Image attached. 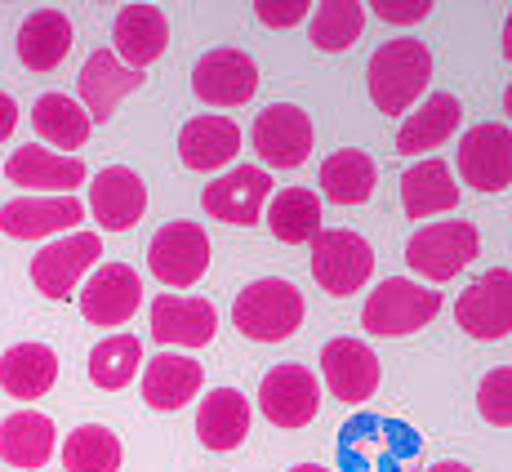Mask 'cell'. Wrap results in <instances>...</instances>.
Segmentation results:
<instances>
[{
    "instance_id": "1",
    "label": "cell",
    "mask_w": 512,
    "mask_h": 472,
    "mask_svg": "<svg viewBox=\"0 0 512 472\" xmlns=\"http://www.w3.org/2000/svg\"><path fill=\"white\" fill-rule=\"evenodd\" d=\"M432 81V54L428 45L415 36H397V41H383L370 54L366 67V85H370V103L383 116H401L415 107V98L428 90Z\"/></svg>"
},
{
    "instance_id": "8",
    "label": "cell",
    "mask_w": 512,
    "mask_h": 472,
    "mask_svg": "<svg viewBox=\"0 0 512 472\" xmlns=\"http://www.w3.org/2000/svg\"><path fill=\"white\" fill-rule=\"evenodd\" d=\"M250 143L263 156V165H272V170H299L312 156V121L303 107L272 103L254 116Z\"/></svg>"
},
{
    "instance_id": "12",
    "label": "cell",
    "mask_w": 512,
    "mask_h": 472,
    "mask_svg": "<svg viewBox=\"0 0 512 472\" xmlns=\"http://www.w3.org/2000/svg\"><path fill=\"white\" fill-rule=\"evenodd\" d=\"M192 94L210 107H245L259 94V67L245 49H210L192 67Z\"/></svg>"
},
{
    "instance_id": "19",
    "label": "cell",
    "mask_w": 512,
    "mask_h": 472,
    "mask_svg": "<svg viewBox=\"0 0 512 472\" xmlns=\"http://www.w3.org/2000/svg\"><path fill=\"white\" fill-rule=\"evenodd\" d=\"M143 81L147 76L134 72V67H125L112 49H94V54L85 58L81 76H76V90H81V107H85V116H90V125L107 121L125 94L143 90Z\"/></svg>"
},
{
    "instance_id": "11",
    "label": "cell",
    "mask_w": 512,
    "mask_h": 472,
    "mask_svg": "<svg viewBox=\"0 0 512 472\" xmlns=\"http://www.w3.org/2000/svg\"><path fill=\"white\" fill-rule=\"evenodd\" d=\"M272 201V174L259 165H236V170L219 174L214 183H205L201 205L210 219L236 223V228H250L263 219V205Z\"/></svg>"
},
{
    "instance_id": "3",
    "label": "cell",
    "mask_w": 512,
    "mask_h": 472,
    "mask_svg": "<svg viewBox=\"0 0 512 472\" xmlns=\"http://www.w3.org/2000/svg\"><path fill=\"white\" fill-rule=\"evenodd\" d=\"M441 312V294L419 285L415 277H388L366 294V308H361V326L383 339H401V334H415L428 321H437Z\"/></svg>"
},
{
    "instance_id": "34",
    "label": "cell",
    "mask_w": 512,
    "mask_h": 472,
    "mask_svg": "<svg viewBox=\"0 0 512 472\" xmlns=\"http://www.w3.org/2000/svg\"><path fill=\"white\" fill-rule=\"evenodd\" d=\"M121 437L103 424H81L63 441V468L67 472H121Z\"/></svg>"
},
{
    "instance_id": "4",
    "label": "cell",
    "mask_w": 512,
    "mask_h": 472,
    "mask_svg": "<svg viewBox=\"0 0 512 472\" xmlns=\"http://www.w3.org/2000/svg\"><path fill=\"white\" fill-rule=\"evenodd\" d=\"M481 254V232L468 219H441L410 236L406 263L423 281H450Z\"/></svg>"
},
{
    "instance_id": "38",
    "label": "cell",
    "mask_w": 512,
    "mask_h": 472,
    "mask_svg": "<svg viewBox=\"0 0 512 472\" xmlns=\"http://www.w3.org/2000/svg\"><path fill=\"white\" fill-rule=\"evenodd\" d=\"M374 14L383 23H397V27H410V23H423L432 14V0H374Z\"/></svg>"
},
{
    "instance_id": "41",
    "label": "cell",
    "mask_w": 512,
    "mask_h": 472,
    "mask_svg": "<svg viewBox=\"0 0 512 472\" xmlns=\"http://www.w3.org/2000/svg\"><path fill=\"white\" fill-rule=\"evenodd\" d=\"M504 58L512 63V14H508V23H504Z\"/></svg>"
},
{
    "instance_id": "43",
    "label": "cell",
    "mask_w": 512,
    "mask_h": 472,
    "mask_svg": "<svg viewBox=\"0 0 512 472\" xmlns=\"http://www.w3.org/2000/svg\"><path fill=\"white\" fill-rule=\"evenodd\" d=\"M504 112H508V121H512V85L504 90Z\"/></svg>"
},
{
    "instance_id": "23",
    "label": "cell",
    "mask_w": 512,
    "mask_h": 472,
    "mask_svg": "<svg viewBox=\"0 0 512 472\" xmlns=\"http://www.w3.org/2000/svg\"><path fill=\"white\" fill-rule=\"evenodd\" d=\"M72 18L63 9H36L18 27V58L27 72H54L67 54H72Z\"/></svg>"
},
{
    "instance_id": "20",
    "label": "cell",
    "mask_w": 512,
    "mask_h": 472,
    "mask_svg": "<svg viewBox=\"0 0 512 472\" xmlns=\"http://www.w3.org/2000/svg\"><path fill=\"white\" fill-rule=\"evenodd\" d=\"M85 219L76 196H18L0 205V232L14 241H41L54 232H72Z\"/></svg>"
},
{
    "instance_id": "21",
    "label": "cell",
    "mask_w": 512,
    "mask_h": 472,
    "mask_svg": "<svg viewBox=\"0 0 512 472\" xmlns=\"http://www.w3.org/2000/svg\"><path fill=\"white\" fill-rule=\"evenodd\" d=\"M241 152V125L232 116H192L179 130V161L196 174L223 170Z\"/></svg>"
},
{
    "instance_id": "39",
    "label": "cell",
    "mask_w": 512,
    "mask_h": 472,
    "mask_svg": "<svg viewBox=\"0 0 512 472\" xmlns=\"http://www.w3.org/2000/svg\"><path fill=\"white\" fill-rule=\"evenodd\" d=\"M14 130H18V103L0 90V143H5Z\"/></svg>"
},
{
    "instance_id": "42",
    "label": "cell",
    "mask_w": 512,
    "mask_h": 472,
    "mask_svg": "<svg viewBox=\"0 0 512 472\" xmlns=\"http://www.w3.org/2000/svg\"><path fill=\"white\" fill-rule=\"evenodd\" d=\"M290 472H330V468H321V464H299V468H290Z\"/></svg>"
},
{
    "instance_id": "27",
    "label": "cell",
    "mask_w": 512,
    "mask_h": 472,
    "mask_svg": "<svg viewBox=\"0 0 512 472\" xmlns=\"http://www.w3.org/2000/svg\"><path fill=\"white\" fill-rule=\"evenodd\" d=\"M464 125V107L455 94H428L415 116H406L397 130V152L401 156H423L432 147H441L450 134Z\"/></svg>"
},
{
    "instance_id": "31",
    "label": "cell",
    "mask_w": 512,
    "mask_h": 472,
    "mask_svg": "<svg viewBox=\"0 0 512 472\" xmlns=\"http://www.w3.org/2000/svg\"><path fill=\"white\" fill-rule=\"evenodd\" d=\"M32 125L45 143L63 147V156H72L76 147H85V139H90V116H85V107L72 94H41L32 107Z\"/></svg>"
},
{
    "instance_id": "16",
    "label": "cell",
    "mask_w": 512,
    "mask_h": 472,
    "mask_svg": "<svg viewBox=\"0 0 512 472\" xmlns=\"http://www.w3.org/2000/svg\"><path fill=\"white\" fill-rule=\"evenodd\" d=\"M147 210V183L130 165H107L90 183V214L103 232H130Z\"/></svg>"
},
{
    "instance_id": "9",
    "label": "cell",
    "mask_w": 512,
    "mask_h": 472,
    "mask_svg": "<svg viewBox=\"0 0 512 472\" xmlns=\"http://www.w3.org/2000/svg\"><path fill=\"white\" fill-rule=\"evenodd\" d=\"M459 179L477 192L512 188V130L499 121H481L459 139Z\"/></svg>"
},
{
    "instance_id": "5",
    "label": "cell",
    "mask_w": 512,
    "mask_h": 472,
    "mask_svg": "<svg viewBox=\"0 0 512 472\" xmlns=\"http://www.w3.org/2000/svg\"><path fill=\"white\" fill-rule=\"evenodd\" d=\"M374 272V250L361 232L352 228H321V236L312 241V277L334 299H348Z\"/></svg>"
},
{
    "instance_id": "18",
    "label": "cell",
    "mask_w": 512,
    "mask_h": 472,
    "mask_svg": "<svg viewBox=\"0 0 512 472\" xmlns=\"http://www.w3.org/2000/svg\"><path fill=\"white\" fill-rule=\"evenodd\" d=\"M152 339L161 348H205L219 330V312L210 299H183V294H161L152 303Z\"/></svg>"
},
{
    "instance_id": "6",
    "label": "cell",
    "mask_w": 512,
    "mask_h": 472,
    "mask_svg": "<svg viewBox=\"0 0 512 472\" xmlns=\"http://www.w3.org/2000/svg\"><path fill=\"white\" fill-rule=\"evenodd\" d=\"M147 268H152V277L161 285H170V290L196 285L205 277V268H210V236H205V228L192 219L165 223V228L152 232Z\"/></svg>"
},
{
    "instance_id": "25",
    "label": "cell",
    "mask_w": 512,
    "mask_h": 472,
    "mask_svg": "<svg viewBox=\"0 0 512 472\" xmlns=\"http://www.w3.org/2000/svg\"><path fill=\"white\" fill-rule=\"evenodd\" d=\"M455 205H459V183L446 161L428 156V161L410 165V170L401 174V210H406L410 219H432V214H446V210H455Z\"/></svg>"
},
{
    "instance_id": "14",
    "label": "cell",
    "mask_w": 512,
    "mask_h": 472,
    "mask_svg": "<svg viewBox=\"0 0 512 472\" xmlns=\"http://www.w3.org/2000/svg\"><path fill=\"white\" fill-rule=\"evenodd\" d=\"M259 410L277 428H303L321 410V383L308 366H272L259 383Z\"/></svg>"
},
{
    "instance_id": "30",
    "label": "cell",
    "mask_w": 512,
    "mask_h": 472,
    "mask_svg": "<svg viewBox=\"0 0 512 472\" xmlns=\"http://www.w3.org/2000/svg\"><path fill=\"white\" fill-rule=\"evenodd\" d=\"M374 183H379V165L361 147H339L321 161V196L334 205H361L370 201Z\"/></svg>"
},
{
    "instance_id": "24",
    "label": "cell",
    "mask_w": 512,
    "mask_h": 472,
    "mask_svg": "<svg viewBox=\"0 0 512 472\" xmlns=\"http://www.w3.org/2000/svg\"><path fill=\"white\" fill-rule=\"evenodd\" d=\"M201 383H205L201 361L183 357V352H161L143 370V401L152 410H183L201 392Z\"/></svg>"
},
{
    "instance_id": "2",
    "label": "cell",
    "mask_w": 512,
    "mask_h": 472,
    "mask_svg": "<svg viewBox=\"0 0 512 472\" xmlns=\"http://www.w3.org/2000/svg\"><path fill=\"white\" fill-rule=\"evenodd\" d=\"M303 317H308L303 294L294 290L285 277L250 281L232 303V326L254 343H285L294 330L303 326Z\"/></svg>"
},
{
    "instance_id": "7",
    "label": "cell",
    "mask_w": 512,
    "mask_h": 472,
    "mask_svg": "<svg viewBox=\"0 0 512 472\" xmlns=\"http://www.w3.org/2000/svg\"><path fill=\"white\" fill-rule=\"evenodd\" d=\"M455 321L464 326L468 339L495 343L512 334V272L490 268L486 277H477L464 294L455 299Z\"/></svg>"
},
{
    "instance_id": "17",
    "label": "cell",
    "mask_w": 512,
    "mask_h": 472,
    "mask_svg": "<svg viewBox=\"0 0 512 472\" xmlns=\"http://www.w3.org/2000/svg\"><path fill=\"white\" fill-rule=\"evenodd\" d=\"M5 179L18 183L27 192H45V196H72L85 183V161L81 156H63L49 152V147H18L5 161Z\"/></svg>"
},
{
    "instance_id": "28",
    "label": "cell",
    "mask_w": 512,
    "mask_h": 472,
    "mask_svg": "<svg viewBox=\"0 0 512 472\" xmlns=\"http://www.w3.org/2000/svg\"><path fill=\"white\" fill-rule=\"evenodd\" d=\"M58 446V432L41 410H18L0 424V459L9 468H45Z\"/></svg>"
},
{
    "instance_id": "33",
    "label": "cell",
    "mask_w": 512,
    "mask_h": 472,
    "mask_svg": "<svg viewBox=\"0 0 512 472\" xmlns=\"http://www.w3.org/2000/svg\"><path fill=\"white\" fill-rule=\"evenodd\" d=\"M361 32H366V5L357 0H326L308 18V41L321 54H343L361 41Z\"/></svg>"
},
{
    "instance_id": "32",
    "label": "cell",
    "mask_w": 512,
    "mask_h": 472,
    "mask_svg": "<svg viewBox=\"0 0 512 472\" xmlns=\"http://www.w3.org/2000/svg\"><path fill=\"white\" fill-rule=\"evenodd\" d=\"M268 228L285 245H303L321 236V196L308 188H285L268 205Z\"/></svg>"
},
{
    "instance_id": "22",
    "label": "cell",
    "mask_w": 512,
    "mask_h": 472,
    "mask_svg": "<svg viewBox=\"0 0 512 472\" xmlns=\"http://www.w3.org/2000/svg\"><path fill=\"white\" fill-rule=\"evenodd\" d=\"M112 41H116L112 54L121 58L125 67L143 72V67L156 63V58L165 54V45H170V23H165V9H156V5H125L121 14H116V23H112Z\"/></svg>"
},
{
    "instance_id": "40",
    "label": "cell",
    "mask_w": 512,
    "mask_h": 472,
    "mask_svg": "<svg viewBox=\"0 0 512 472\" xmlns=\"http://www.w3.org/2000/svg\"><path fill=\"white\" fill-rule=\"evenodd\" d=\"M428 472H477V468H468V464H459V459H441V464H432Z\"/></svg>"
},
{
    "instance_id": "29",
    "label": "cell",
    "mask_w": 512,
    "mask_h": 472,
    "mask_svg": "<svg viewBox=\"0 0 512 472\" xmlns=\"http://www.w3.org/2000/svg\"><path fill=\"white\" fill-rule=\"evenodd\" d=\"M58 379V357L45 343H14L0 357V388L18 401H36L54 388Z\"/></svg>"
},
{
    "instance_id": "36",
    "label": "cell",
    "mask_w": 512,
    "mask_h": 472,
    "mask_svg": "<svg viewBox=\"0 0 512 472\" xmlns=\"http://www.w3.org/2000/svg\"><path fill=\"white\" fill-rule=\"evenodd\" d=\"M477 410L486 424L512 428V366L490 370V375L477 383Z\"/></svg>"
},
{
    "instance_id": "10",
    "label": "cell",
    "mask_w": 512,
    "mask_h": 472,
    "mask_svg": "<svg viewBox=\"0 0 512 472\" xmlns=\"http://www.w3.org/2000/svg\"><path fill=\"white\" fill-rule=\"evenodd\" d=\"M321 379H326V388L343 406H361V401H370L374 392H379L383 366L366 339L339 334V339H330L326 348H321Z\"/></svg>"
},
{
    "instance_id": "26",
    "label": "cell",
    "mask_w": 512,
    "mask_h": 472,
    "mask_svg": "<svg viewBox=\"0 0 512 472\" xmlns=\"http://www.w3.org/2000/svg\"><path fill=\"white\" fill-rule=\"evenodd\" d=\"M245 432H250V401L236 388H214L201 401V410H196V437H201V446L228 455V450H236L245 441Z\"/></svg>"
},
{
    "instance_id": "15",
    "label": "cell",
    "mask_w": 512,
    "mask_h": 472,
    "mask_svg": "<svg viewBox=\"0 0 512 472\" xmlns=\"http://www.w3.org/2000/svg\"><path fill=\"white\" fill-rule=\"evenodd\" d=\"M143 303V281L130 263H103L81 290V317L90 326H125Z\"/></svg>"
},
{
    "instance_id": "37",
    "label": "cell",
    "mask_w": 512,
    "mask_h": 472,
    "mask_svg": "<svg viewBox=\"0 0 512 472\" xmlns=\"http://www.w3.org/2000/svg\"><path fill=\"white\" fill-rule=\"evenodd\" d=\"M254 18H259L263 27H299L303 18H312V5L308 0H259Z\"/></svg>"
},
{
    "instance_id": "13",
    "label": "cell",
    "mask_w": 512,
    "mask_h": 472,
    "mask_svg": "<svg viewBox=\"0 0 512 472\" xmlns=\"http://www.w3.org/2000/svg\"><path fill=\"white\" fill-rule=\"evenodd\" d=\"M98 254H103V241L94 232H72L63 241H49L41 254H32V285L45 299H72L76 281L94 268Z\"/></svg>"
},
{
    "instance_id": "35",
    "label": "cell",
    "mask_w": 512,
    "mask_h": 472,
    "mask_svg": "<svg viewBox=\"0 0 512 472\" xmlns=\"http://www.w3.org/2000/svg\"><path fill=\"white\" fill-rule=\"evenodd\" d=\"M143 366V343L134 339V334H107V339H98L90 348V379L94 388H125L134 375H139Z\"/></svg>"
}]
</instances>
